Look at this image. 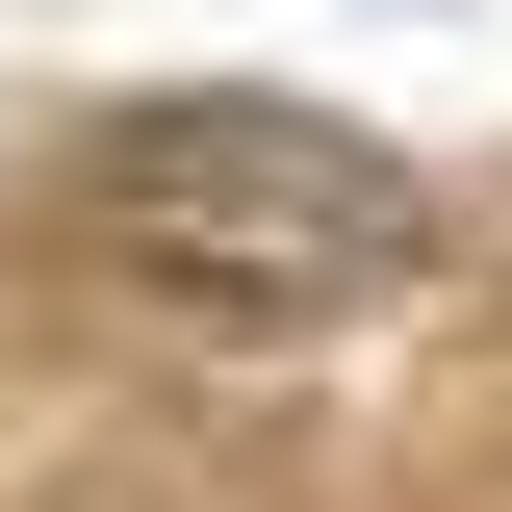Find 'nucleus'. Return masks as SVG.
<instances>
[{
    "label": "nucleus",
    "instance_id": "f257e3e1",
    "mask_svg": "<svg viewBox=\"0 0 512 512\" xmlns=\"http://www.w3.org/2000/svg\"><path fill=\"white\" fill-rule=\"evenodd\" d=\"M77 256H103V308L205 333V359H308V333H384L436 282V180L384 154V128L282 103V77H154V103L77 128Z\"/></svg>",
    "mask_w": 512,
    "mask_h": 512
}]
</instances>
